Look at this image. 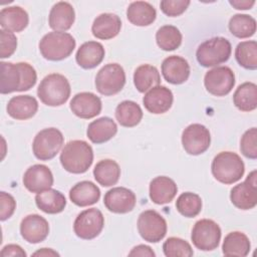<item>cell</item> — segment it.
Instances as JSON below:
<instances>
[{
  "mask_svg": "<svg viewBox=\"0 0 257 257\" xmlns=\"http://www.w3.org/2000/svg\"><path fill=\"white\" fill-rule=\"evenodd\" d=\"M0 64V92L2 94L29 90L35 85L37 74L34 67L29 63H12L2 61Z\"/></svg>",
  "mask_w": 257,
  "mask_h": 257,
  "instance_id": "1",
  "label": "cell"
},
{
  "mask_svg": "<svg viewBox=\"0 0 257 257\" xmlns=\"http://www.w3.org/2000/svg\"><path fill=\"white\" fill-rule=\"evenodd\" d=\"M93 162L90 145L81 140L68 142L60 154V163L65 171L72 174L85 173Z\"/></svg>",
  "mask_w": 257,
  "mask_h": 257,
  "instance_id": "2",
  "label": "cell"
},
{
  "mask_svg": "<svg viewBox=\"0 0 257 257\" xmlns=\"http://www.w3.org/2000/svg\"><path fill=\"white\" fill-rule=\"evenodd\" d=\"M70 91L69 81L64 75L51 73L41 80L37 88V95L44 104L59 106L68 100Z\"/></svg>",
  "mask_w": 257,
  "mask_h": 257,
  "instance_id": "3",
  "label": "cell"
},
{
  "mask_svg": "<svg viewBox=\"0 0 257 257\" xmlns=\"http://www.w3.org/2000/svg\"><path fill=\"white\" fill-rule=\"evenodd\" d=\"M212 174L214 178L225 185L238 182L244 175L245 166L239 155L233 152H221L213 160Z\"/></svg>",
  "mask_w": 257,
  "mask_h": 257,
  "instance_id": "4",
  "label": "cell"
},
{
  "mask_svg": "<svg viewBox=\"0 0 257 257\" xmlns=\"http://www.w3.org/2000/svg\"><path fill=\"white\" fill-rule=\"evenodd\" d=\"M75 48V40L69 33L52 31L39 42V50L45 59L58 61L68 57Z\"/></svg>",
  "mask_w": 257,
  "mask_h": 257,
  "instance_id": "5",
  "label": "cell"
},
{
  "mask_svg": "<svg viewBox=\"0 0 257 257\" xmlns=\"http://www.w3.org/2000/svg\"><path fill=\"white\" fill-rule=\"evenodd\" d=\"M231 51L230 41L217 36L201 43L196 51V57L202 66L212 67L226 62L231 55Z\"/></svg>",
  "mask_w": 257,
  "mask_h": 257,
  "instance_id": "6",
  "label": "cell"
},
{
  "mask_svg": "<svg viewBox=\"0 0 257 257\" xmlns=\"http://www.w3.org/2000/svg\"><path fill=\"white\" fill-rule=\"evenodd\" d=\"M63 141V135L59 130L55 127L44 128L33 140V154L40 161H49L59 153Z\"/></svg>",
  "mask_w": 257,
  "mask_h": 257,
  "instance_id": "7",
  "label": "cell"
},
{
  "mask_svg": "<svg viewBox=\"0 0 257 257\" xmlns=\"http://www.w3.org/2000/svg\"><path fill=\"white\" fill-rule=\"evenodd\" d=\"M125 83L123 68L117 63H108L102 66L95 77V87L103 95H113L119 92Z\"/></svg>",
  "mask_w": 257,
  "mask_h": 257,
  "instance_id": "8",
  "label": "cell"
},
{
  "mask_svg": "<svg viewBox=\"0 0 257 257\" xmlns=\"http://www.w3.org/2000/svg\"><path fill=\"white\" fill-rule=\"evenodd\" d=\"M191 239L194 246L199 250L212 251L219 246L221 229L213 220L201 219L195 223Z\"/></svg>",
  "mask_w": 257,
  "mask_h": 257,
  "instance_id": "9",
  "label": "cell"
},
{
  "mask_svg": "<svg viewBox=\"0 0 257 257\" xmlns=\"http://www.w3.org/2000/svg\"><path fill=\"white\" fill-rule=\"evenodd\" d=\"M138 230L145 241L157 243L166 236L167 222L157 211L147 210L139 216Z\"/></svg>",
  "mask_w": 257,
  "mask_h": 257,
  "instance_id": "10",
  "label": "cell"
},
{
  "mask_svg": "<svg viewBox=\"0 0 257 257\" xmlns=\"http://www.w3.org/2000/svg\"><path fill=\"white\" fill-rule=\"evenodd\" d=\"M104 226L102 213L96 208H90L79 213L74 221L73 230L77 237L90 240L97 237Z\"/></svg>",
  "mask_w": 257,
  "mask_h": 257,
  "instance_id": "11",
  "label": "cell"
},
{
  "mask_svg": "<svg viewBox=\"0 0 257 257\" xmlns=\"http://www.w3.org/2000/svg\"><path fill=\"white\" fill-rule=\"evenodd\" d=\"M204 84L209 93L216 96H224L233 89L235 74L228 66H217L206 72Z\"/></svg>",
  "mask_w": 257,
  "mask_h": 257,
  "instance_id": "12",
  "label": "cell"
},
{
  "mask_svg": "<svg viewBox=\"0 0 257 257\" xmlns=\"http://www.w3.org/2000/svg\"><path fill=\"white\" fill-rule=\"evenodd\" d=\"M210 144V132L201 123H192L183 131L182 145L189 155L198 156L205 153Z\"/></svg>",
  "mask_w": 257,
  "mask_h": 257,
  "instance_id": "13",
  "label": "cell"
},
{
  "mask_svg": "<svg viewBox=\"0 0 257 257\" xmlns=\"http://www.w3.org/2000/svg\"><path fill=\"white\" fill-rule=\"evenodd\" d=\"M232 204L241 210L253 209L257 204L256 171H252L246 180L232 188L230 193Z\"/></svg>",
  "mask_w": 257,
  "mask_h": 257,
  "instance_id": "14",
  "label": "cell"
},
{
  "mask_svg": "<svg viewBox=\"0 0 257 257\" xmlns=\"http://www.w3.org/2000/svg\"><path fill=\"white\" fill-rule=\"evenodd\" d=\"M137 198L135 193L124 187H115L107 191L103 198L106 209L112 213L125 214L136 206Z\"/></svg>",
  "mask_w": 257,
  "mask_h": 257,
  "instance_id": "15",
  "label": "cell"
},
{
  "mask_svg": "<svg viewBox=\"0 0 257 257\" xmlns=\"http://www.w3.org/2000/svg\"><path fill=\"white\" fill-rule=\"evenodd\" d=\"M23 185L31 193H40L51 188L53 175L47 166L36 164L24 173Z\"/></svg>",
  "mask_w": 257,
  "mask_h": 257,
  "instance_id": "16",
  "label": "cell"
},
{
  "mask_svg": "<svg viewBox=\"0 0 257 257\" xmlns=\"http://www.w3.org/2000/svg\"><path fill=\"white\" fill-rule=\"evenodd\" d=\"M49 233L48 222L40 215L31 214L24 217L20 223V234L29 243L36 244L46 239Z\"/></svg>",
  "mask_w": 257,
  "mask_h": 257,
  "instance_id": "17",
  "label": "cell"
},
{
  "mask_svg": "<svg viewBox=\"0 0 257 257\" xmlns=\"http://www.w3.org/2000/svg\"><path fill=\"white\" fill-rule=\"evenodd\" d=\"M71 111L80 118H92L101 111V100L92 92H79L70 101Z\"/></svg>",
  "mask_w": 257,
  "mask_h": 257,
  "instance_id": "18",
  "label": "cell"
},
{
  "mask_svg": "<svg viewBox=\"0 0 257 257\" xmlns=\"http://www.w3.org/2000/svg\"><path fill=\"white\" fill-rule=\"evenodd\" d=\"M174 96L171 89L158 85L151 88L144 96L143 103L146 109L155 114L167 112L173 104Z\"/></svg>",
  "mask_w": 257,
  "mask_h": 257,
  "instance_id": "19",
  "label": "cell"
},
{
  "mask_svg": "<svg viewBox=\"0 0 257 257\" xmlns=\"http://www.w3.org/2000/svg\"><path fill=\"white\" fill-rule=\"evenodd\" d=\"M162 73L168 82L181 84L189 78L190 65L185 58L178 55H171L164 59Z\"/></svg>",
  "mask_w": 257,
  "mask_h": 257,
  "instance_id": "20",
  "label": "cell"
},
{
  "mask_svg": "<svg viewBox=\"0 0 257 257\" xmlns=\"http://www.w3.org/2000/svg\"><path fill=\"white\" fill-rule=\"evenodd\" d=\"M75 19V13L72 5L68 2L60 1L54 4L50 10L48 22L50 28L54 31L64 32L68 30Z\"/></svg>",
  "mask_w": 257,
  "mask_h": 257,
  "instance_id": "21",
  "label": "cell"
},
{
  "mask_svg": "<svg viewBox=\"0 0 257 257\" xmlns=\"http://www.w3.org/2000/svg\"><path fill=\"white\" fill-rule=\"evenodd\" d=\"M178 187L176 183L166 176L153 179L150 183V198L158 205L168 204L177 195Z\"/></svg>",
  "mask_w": 257,
  "mask_h": 257,
  "instance_id": "22",
  "label": "cell"
},
{
  "mask_svg": "<svg viewBox=\"0 0 257 257\" xmlns=\"http://www.w3.org/2000/svg\"><path fill=\"white\" fill-rule=\"evenodd\" d=\"M121 28L120 18L112 13H102L98 15L91 26L93 36L98 39L107 40L115 37Z\"/></svg>",
  "mask_w": 257,
  "mask_h": 257,
  "instance_id": "23",
  "label": "cell"
},
{
  "mask_svg": "<svg viewBox=\"0 0 257 257\" xmlns=\"http://www.w3.org/2000/svg\"><path fill=\"white\" fill-rule=\"evenodd\" d=\"M7 113L19 120L31 118L38 109V102L31 95H16L13 96L7 103Z\"/></svg>",
  "mask_w": 257,
  "mask_h": 257,
  "instance_id": "24",
  "label": "cell"
},
{
  "mask_svg": "<svg viewBox=\"0 0 257 257\" xmlns=\"http://www.w3.org/2000/svg\"><path fill=\"white\" fill-rule=\"evenodd\" d=\"M104 54L105 51L101 43L87 41L80 45L76 52L75 59L80 67L90 69L97 66L102 61Z\"/></svg>",
  "mask_w": 257,
  "mask_h": 257,
  "instance_id": "25",
  "label": "cell"
},
{
  "mask_svg": "<svg viewBox=\"0 0 257 257\" xmlns=\"http://www.w3.org/2000/svg\"><path fill=\"white\" fill-rule=\"evenodd\" d=\"M100 198L98 187L90 181H81L75 184L69 191L70 201L78 207H86L95 204Z\"/></svg>",
  "mask_w": 257,
  "mask_h": 257,
  "instance_id": "26",
  "label": "cell"
},
{
  "mask_svg": "<svg viewBox=\"0 0 257 257\" xmlns=\"http://www.w3.org/2000/svg\"><path fill=\"white\" fill-rule=\"evenodd\" d=\"M28 22L27 12L19 6L5 7L0 11V25L4 30L20 32L27 27Z\"/></svg>",
  "mask_w": 257,
  "mask_h": 257,
  "instance_id": "27",
  "label": "cell"
},
{
  "mask_svg": "<svg viewBox=\"0 0 257 257\" xmlns=\"http://www.w3.org/2000/svg\"><path fill=\"white\" fill-rule=\"evenodd\" d=\"M117 132L114 120L110 117L102 116L88 124L86 135L93 144H102L112 139Z\"/></svg>",
  "mask_w": 257,
  "mask_h": 257,
  "instance_id": "28",
  "label": "cell"
},
{
  "mask_svg": "<svg viewBox=\"0 0 257 257\" xmlns=\"http://www.w3.org/2000/svg\"><path fill=\"white\" fill-rule=\"evenodd\" d=\"M35 203L38 209L46 214H57L64 210L66 206V199L64 195L55 190L47 189L43 192L37 193Z\"/></svg>",
  "mask_w": 257,
  "mask_h": 257,
  "instance_id": "29",
  "label": "cell"
},
{
  "mask_svg": "<svg viewBox=\"0 0 257 257\" xmlns=\"http://www.w3.org/2000/svg\"><path fill=\"white\" fill-rule=\"evenodd\" d=\"M126 17L128 21L136 26H148L156 20L157 12L154 6L149 2L135 1L128 5Z\"/></svg>",
  "mask_w": 257,
  "mask_h": 257,
  "instance_id": "30",
  "label": "cell"
},
{
  "mask_svg": "<svg viewBox=\"0 0 257 257\" xmlns=\"http://www.w3.org/2000/svg\"><path fill=\"white\" fill-rule=\"evenodd\" d=\"M93 176L95 181L102 187H110L117 183L120 177V168L113 160H101L95 165Z\"/></svg>",
  "mask_w": 257,
  "mask_h": 257,
  "instance_id": "31",
  "label": "cell"
},
{
  "mask_svg": "<svg viewBox=\"0 0 257 257\" xmlns=\"http://www.w3.org/2000/svg\"><path fill=\"white\" fill-rule=\"evenodd\" d=\"M251 248L249 238L242 232L229 233L223 242L222 251L226 256H247Z\"/></svg>",
  "mask_w": 257,
  "mask_h": 257,
  "instance_id": "32",
  "label": "cell"
},
{
  "mask_svg": "<svg viewBox=\"0 0 257 257\" xmlns=\"http://www.w3.org/2000/svg\"><path fill=\"white\" fill-rule=\"evenodd\" d=\"M134 83L140 92H146L161 83L160 72L151 64H143L135 70Z\"/></svg>",
  "mask_w": 257,
  "mask_h": 257,
  "instance_id": "33",
  "label": "cell"
},
{
  "mask_svg": "<svg viewBox=\"0 0 257 257\" xmlns=\"http://www.w3.org/2000/svg\"><path fill=\"white\" fill-rule=\"evenodd\" d=\"M235 106L242 111H251L257 107V86L253 82H244L237 87L233 95Z\"/></svg>",
  "mask_w": 257,
  "mask_h": 257,
  "instance_id": "34",
  "label": "cell"
},
{
  "mask_svg": "<svg viewBox=\"0 0 257 257\" xmlns=\"http://www.w3.org/2000/svg\"><path fill=\"white\" fill-rule=\"evenodd\" d=\"M115 118L118 123L125 127H133L140 123L143 118L141 106L133 100H123L115 108Z\"/></svg>",
  "mask_w": 257,
  "mask_h": 257,
  "instance_id": "35",
  "label": "cell"
},
{
  "mask_svg": "<svg viewBox=\"0 0 257 257\" xmlns=\"http://www.w3.org/2000/svg\"><path fill=\"white\" fill-rule=\"evenodd\" d=\"M230 32L238 38H248L256 32V20L247 14H235L228 24Z\"/></svg>",
  "mask_w": 257,
  "mask_h": 257,
  "instance_id": "36",
  "label": "cell"
},
{
  "mask_svg": "<svg viewBox=\"0 0 257 257\" xmlns=\"http://www.w3.org/2000/svg\"><path fill=\"white\" fill-rule=\"evenodd\" d=\"M156 41L161 49L172 51L181 45L182 34L176 26L165 25L158 29L156 33Z\"/></svg>",
  "mask_w": 257,
  "mask_h": 257,
  "instance_id": "37",
  "label": "cell"
},
{
  "mask_svg": "<svg viewBox=\"0 0 257 257\" xmlns=\"http://www.w3.org/2000/svg\"><path fill=\"white\" fill-rule=\"evenodd\" d=\"M237 62L246 69L257 68V42L255 40L240 42L235 49Z\"/></svg>",
  "mask_w": 257,
  "mask_h": 257,
  "instance_id": "38",
  "label": "cell"
},
{
  "mask_svg": "<svg viewBox=\"0 0 257 257\" xmlns=\"http://www.w3.org/2000/svg\"><path fill=\"white\" fill-rule=\"evenodd\" d=\"M176 208L181 215L187 218L196 217L202 210V199L192 192L183 193L176 201Z\"/></svg>",
  "mask_w": 257,
  "mask_h": 257,
  "instance_id": "39",
  "label": "cell"
},
{
  "mask_svg": "<svg viewBox=\"0 0 257 257\" xmlns=\"http://www.w3.org/2000/svg\"><path fill=\"white\" fill-rule=\"evenodd\" d=\"M163 251L167 257H191L194 255L191 245L178 237L168 238L163 244Z\"/></svg>",
  "mask_w": 257,
  "mask_h": 257,
  "instance_id": "40",
  "label": "cell"
},
{
  "mask_svg": "<svg viewBox=\"0 0 257 257\" xmlns=\"http://www.w3.org/2000/svg\"><path fill=\"white\" fill-rule=\"evenodd\" d=\"M241 153L249 159L257 158V130L251 127L244 133L240 142Z\"/></svg>",
  "mask_w": 257,
  "mask_h": 257,
  "instance_id": "41",
  "label": "cell"
},
{
  "mask_svg": "<svg viewBox=\"0 0 257 257\" xmlns=\"http://www.w3.org/2000/svg\"><path fill=\"white\" fill-rule=\"evenodd\" d=\"M0 57L7 58L10 57L16 50L17 38L13 32L1 29L0 30Z\"/></svg>",
  "mask_w": 257,
  "mask_h": 257,
  "instance_id": "42",
  "label": "cell"
},
{
  "mask_svg": "<svg viewBox=\"0 0 257 257\" xmlns=\"http://www.w3.org/2000/svg\"><path fill=\"white\" fill-rule=\"evenodd\" d=\"M190 5L189 0H163L160 3L161 10L168 16L175 17L183 14L188 6Z\"/></svg>",
  "mask_w": 257,
  "mask_h": 257,
  "instance_id": "43",
  "label": "cell"
},
{
  "mask_svg": "<svg viewBox=\"0 0 257 257\" xmlns=\"http://www.w3.org/2000/svg\"><path fill=\"white\" fill-rule=\"evenodd\" d=\"M0 206H1V212H0V219L1 221H5L9 219L15 209H16V202L13 196L6 192H1L0 193Z\"/></svg>",
  "mask_w": 257,
  "mask_h": 257,
  "instance_id": "44",
  "label": "cell"
},
{
  "mask_svg": "<svg viewBox=\"0 0 257 257\" xmlns=\"http://www.w3.org/2000/svg\"><path fill=\"white\" fill-rule=\"evenodd\" d=\"M1 256L2 257H8V256H19V257H26V252L16 244H8L3 247L1 250Z\"/></svg>",
  "mask_w": 257,
  "mask_h": 257,
  "instance_id": "45",
  "label": "cell"
},
{
  "mask_svg": "<svg viewBox=\"0 0 257 257\" xmlns=\"http://www.w3.org/2000/svg\"><path fill=\"white\" fill-rule=\"evenodd\" d=\"M130 256H149V257H155L156 254L153 251V249L148 245H138L132 249V251L128 253Z\"/></svg>",
  "mask_w": 257,
  "mask_h": 257,
  "instance_id": "46",
  "label": "cell"
},
{
  "mask_svg": "<svg viewBox=\"0 0 257 257\" xmlns=\"http://www.w3.org/2000/svg\"><path fill=\"white\" fill-rule=\"evenodd\" d=\"M229 3L235 7L238 10H247V9H251V7L255 4L254 0H230Z\"/></svg>",
  "mask_w": 257,
  "mask_h": 257,
  "instance_id": "47",
  "label": "cell"
},
{
  "mask_svg": "<svg viewBox=\"0 0 257 257\" xmlns=\"http://www.w3.org/2000/svg\"><path fill=\"white\" fill-rule=\"evenodd\" d=\"M34 256H37V255H40V256H59V254L55 251H53L52 249L50 248H42L38 251H36L35 253H33Z\"/></svg>",
  "mask_w": 257,
  "mask_h": 257,
  "instance_id": "48",
  "label": "cell"
}]
</instances>
